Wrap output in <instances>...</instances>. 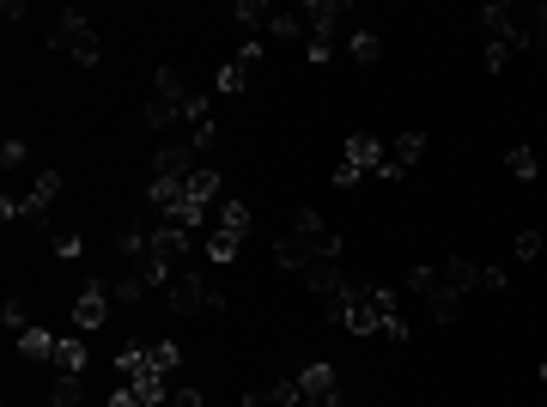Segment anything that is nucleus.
<instances>
[{
    "label": "nucleus",
    "mask_w": 547,
    "mask_h": 407,
    "mask_svg": "<svg viewBox=\"0 0 547 407\" xmlns=\"http://www.w3.org/2000/svg\"><path fill=\"white\" fill-rule=\"evenodd\" d=\"M329 322H335V329H353V335L408 341V322H402V310H396V292H383V286H347V292L329 304Z\"/></svg>",
    "instance_id": "f257e3e1"
},
{
    "label": "nucleus",
    "mask_w": 547,
    "mask_h": 407,
    "mask_svg": "<svg viewBox=\"0 0 547 407\" xmlns=\"http://www.w3.org/2000/svg\"><path fill=\"white\" fill-rule=\"evenodd\" d=\"M207 116V98L189 92V79L177 67H159V79H152V104H146V122L152 128H177V122H201Z\"/></svg>",
    "instance_id": "f03ea898"
},
{
    "label": "nucleus",
    "mask_w": 547,
    "mask_h": 407,
    "mask_svg": "<svg viewBox=\"0 0 547 407\" xmlns=\"http://www.w3.org/2000/svg\"><path fill=\"white\" fill-rule=\"evenodd\" d=\"M55 49H67L80 67H98V55H104V43H98L92 19H86L80 7H67V13H61V25H55Z\"/></svg>",
    "instance_id": "7ed1b4c3"
},
{
    "label": "nucleus",
    "mask_w": 547,
    "mask_h": 407,
    "mask_svg": "<svg viewBox=\"0 0 547 407\" xmlns=\"http://www.w3.org/2000/svg\"><path fill=\"white\" fill-rule=\"evenodd\" d=\"M55 195H61V171H43V177H37L25 195H13V189H7V201H0V213H7V219H49Z\"/></svg>",
    "instance_id": "20e7f679"
},
{
    "label": "nucleus",
    "mask_w": 547,
    "mask_h": 407,
    "mask_svg": "<svg viewBox=\"0 0 547 407\" xmlns=\"http://www.w3.org/2000/svg\"><path fill=\"white\" fill-rule=\"evenodd\" d=\"M408 292H414V298H426L432 322H456V310H462V298L444 286V268H414V274H408Z\"/></svg>",
    "instance_id": "39448f33"
},
{
    "label": "nucleus",
    "mask_w": 547,
    "mask_h": 407,
    "mask_svg": "<svg viewBox=\"0 0 547 407\" xmlns=\"http://www.w3.org/2000/svg\"><path fill=\"white\" fill-rule=\"evenodd\" d=\"M377 158H383V140L377 134H353L347 140V165L335 171V189H353L365 171H377Z\"/></svg>",
    "instance_id": "423d86ee"
},
{
    "label": "nucleus",
    "mask_w": 547,
    "mask_h": 407,
    "mask_svg": "<svg viewBox=\"0 0 547 407\" xmlns=\"http://www.w3.org/2000/svg\"><path fill=\"white\" fill-rule=\"evenodd\" d=\"M426 152V134H396V140H383V158H377V177H402L414 171V158Z\"/></svg>",
    "instance_id": "0eeeda50"
},
{
    "label": "nucleus",
    "mask_w": 547,
    "mask_h": 407,
    "mask_svg": "<svg viewBox=\"0 0 547 407\" xmlns=\"http://www.w3.org/2000/svg\"><path fill=\"white\" fill-rule=\"evenodd\" d=\"M165 298H171V310H177V316H195V310H207V304H213V292H207V280H201V274H177V280L165 286Z\"/></svg>",
    "instance_id": "6e6552de"
},
{
    "label": "nucleus",
    "mask_w": 547,
    "mask_h": 407,
    "mask_svg": "<svg viewBox=\"0 0 547 407\" xmlns=\"http://www.w3.org/2000/svg\"><path fill=\"white\" fill-rule=\"evenodd\" d=\"M274 262H280V268H292V274H298V268L310 274V262H323V250H317V243H310V237H298V231H286V237L274 243Z\"/></svg>",
    "instance_id": "1a4fd4ad"
},
{
    "label": "nucleus",
    "mask_w": 547,
    "mask_h": 407,
    "mask_svg": "<svg viewBox=\"0 0 547 407\" xmlns=\"http://www.w3.org/2000/svg\"><path fill=\"white\" fill-rule=\"evenodd\" d=\"M304 286H310V292H317L323 304H335V298H341V292H347L353 280L341 274V262H310V274H304Z\"/></svg>",
    "instance_id": "9d476101"
},
{
    "label": "nucleus",
    "mask_w": 547,
    "mask_h": 407,
    "mask_svg": "<svg viewBox=\"0 0 547 407\" xmlns=\"http://www.w3.org/2000/svg\"><path fill=\"white\" fill-rule=\"evenodd\" d=\"M152 165H159V171H152V177H165V183H189L201 165H195V152L189 146H165L159 158H152Z\"/></svg>",
    "instance_id": "9b49d317"
},
{
    "label": "nucleus",
    "mask_w": 547,
    "mask_h": 407,
    "mask_svg": "<svg viewBox=\"0 0 547 407\" xmlns=\"http://www.w3.org/2000/svg\"><path fill=\"white\" fill-rule=\"evenodd\" d=\"M104 316H110V292H104V286L92 280V286L80 292V304H73V322H80V329H98Z\"/></svg>",
    "instance_id": "f8f14e48"
},
{
    "label": "nucleus",
    "mask_w": 547,
    "mask_h": 407,
    "mask_svg": "<svg viewBox=\"0 0 547 407\" xmlns=\"http://www.w3.org/2000/svg\"><path fill=\"white\" fill-rule=\"evenodd\" d=\"M444 286H450L456 298H468V292H481V268L468 262V256H450V262H444Z\"/></svg>",
    "instance_id": "ddd939ff"
},
{
    "label": "nucleus",
    "mask_w": 547,
    "mask_h": 407,
    "mask_svg": "<svg viewBox=\"0 0 547 407\" xmlns=\"http://www.w3.org/2000/svg\"><path fill=\"white\" fill-rule=\"evenodd\" d=\"M274 13H280V7H268V0H238V7H231V19H238L244 31H268Z\"/></svg>",
    "instance_id": "4468645a"
},
{
    "label": "nucleus",
    "mask_w": 547,
    "mask_h": 407,
    "mask_svg": "<svg viewBox=\"0 0 547 407\" xmlns=\"http://www.w3.org/2000/svg\"><path fill=\"white\" fill-rule=\"evenodd\" d=\"M146 292H152V286H146V274H140V268H128V274L110 286V298H116V304H140Z\"/></svg>",
    "instance_id": "2eb2a0df"
},
{
    "label": "nucleus",
    "mask_w": 547,
    "mask_h": 407,
    "mask_svg": "<svg viewBox=\"0 0 547 407\" xmlns=\"http://www.w3.org/2000/svg\"><path fill=\"white\" fill-rule=\"evenodd\" d=\"M55 341H61V335H43V329H19V353H25V359H55Z\"/></svg>",
    "instance_id": "dca6fc26"
},
{
    "label": "nucleus",
    "mask_w": 547,
    "mask_h": 407,
    "mask_svg": "<svg viewBox=\"0 0 547 407\" xmlns=\"http://www.w3.org/2000/svg\"><path fill=\"white\" fill-rule=\"evenodd\" d=\"M80 395H86L80 371H61V377H55V395H49V407H80Z\"/></svg>",
    "instance_id": "f3484780"
},
{
    "label": "nucleus",
    "mask_w": 547,
    "mask_h": 407,
    "mask_svg": "<svg viewBox=\"0 0 547 407\" xmlns=\"http://www.w3.org/2000/svg\"><path fill=\"white\" fill-rule=\"evenodd\" d=\"M55 365H61V371H86V341H80V335L55 341Z\"/></svg>",
    "instance_id": "a211bd4d"
},
{
    "label": "nucleus",
    "mask_w": 547,
    "mask_h": 407,
    "mask_svg": "<svg viewBox=\"0 0 547 407\" xmlns=\"http://www.w3.org/2000/svg\"><path fill=\"white\" fill-rule=\"evenodd\" d=\"M213 219H219L213 231H238V237H244V225H250V207H244V201H219V213H213Z\"/></svg>",
    "instance_id": "6ab92c4d"
},
{
    "label": "nucleus",
    "mask_w": 547,
    "mask_h": 407,
    "mask_svg": "<svg viewBox=\"0 0 547 407\" xmlns=\"http://www.w3.org/2000/svg\"><path fill=\"white\" fill-rule=\"evenodd\" d=\"M238 250H244V237H238V231H207V256H213V262H231Z\"/></svg>",
    "instance_id": "aec40b11"
},
{
    "label": "nucleus",
    "mask_w": 547,
    "mask_h": 407,
    "mask_svg": "<svg viewBox=\"0 0 547 407\" xmlns=\"http://www.w3.org/2000/svg\"><path fill=\"white\" fill-rule=\"evenodd\" d=\"M347 55H353V61H365V67H371V61H377V55H383V37H371V31H353V37H347Z\"/></svg>",
    "instance_id": "412c9836"
},
{
    "label": "nucleus",
    "mask_w": 547,
    "mask_h": 407,
    "mask_svg": "<svg viewBox=\"0 0 547 407\" xmlns=\"http://www.w3.org/2000/svg\"><path fill=\"white\" fill-rule=\"evenodd\" d=\"M505 171H511L517 183H529V177L541 171V165H535V146H511V158H505Z\"/></svg>",
    "instance_id": "4be33fe9"
},
{
    "label": "nucleus",
    "mask_w": 547,
    "mask_h": 407,
    "mask_svg": "<svg viewBox=\"0 0 547 407\" xmlns=\"http://www.w3.org/2000/svg\"><path fill=\"white\" fill-rule=\"evenodd\" d=\"M213 140H219V122H213V116L189 122V152H213Z\"/></svg>",
    "instance_id": "5701e85b"
},
{
    "label": "nucleus",
    "mask_w": 547,
    "mask_h": 407,
    "mask_svg": "<svg viewBox=\"0 0 547 407\" xmlns=\"http://www.w3.org/2000/svg\"><path fill=\"white\" fill-rule=\"evenodd\" d=\"M268 37H304V13H274Z\"/></svg>",
    "instance_id": "b1692460"
},
{
    "label": "nucleus",
    "mask_w": 547,
    "mask_h": 407,
    "mask_svg": "<svg viewBox=\"0 0 547 407\" xmlns=\"http://www.w3.org/2000/svg\"><path fill=\"white\" fill-rule=\"evenodd\" d=\"M152 371H177V341H159V347H146Z\"/></svg>",
    "instance_id": "393cba45"
},
{
    "label": "nucleus",
    "mask_w": 547,
    "mask_h": 407,
    "mask_svg": "<svg viewBox=\"0 0 547 407\" xmlns=\"http://www.w3.org/2000/svg\"><path fill=\"white\" fill-rule=\"evenodd\" d=\"M541 250H547V237H541V231H517V256H523V262H535Z\"/></svg>",
    "instance_id": "a878e982"
},
{
    "label": "nucleus",
    "mask_w": 547,
    "mask_h": 407,
    "mask_svg": "<svg viewBox=\"0 0 547 407\" xmlns=\"http://www.w3.org/2000/svg\"><path fill=\"white\" fill-rule=\"evenodd\" d=\"M0 165L19 171V165H25V140H7V146H0Z\"/></svg>",
    "instance_id": "bb28decb"
},
{
    "label": "nucleus",
    "mask_w": 547,
    "mask_h": 407,
    "mask_svg": "<svg viewBox=\"0 0 547 407\" xmlns=\"http://www.w3.org/2000/svg\"><path fill=\"white\" fill-rule=\"evenodd\" d=\"M511 55H517L511 43H487V67H511Z\"/></svg>",
    "instance_id": "cd10ccee"
},
{
    "label": "nucleus",
    "mask_w": 547,
    "mask_h": 407,
    "mask_svg": "<svg viewBox=\"0 0 547 407\" xmlns=\"http://www.w3.org/2000/svg\"><path fill=\"white\" fill-rule=\"evenodd\" d=\"M511 280H505V268H481V292H505Z\"/></svg>",
    "instance_id": "c85d7f7f"
},
{
    "label": "nucleus",
    "mask_w": 547,
    "mask_h": 407,
    "mask_svg": "<svg viewBox=\"0 0 547 407\" xmlns=\"http://www.w3.org/2000/svg\"><path fill=\"white\" fill-rule=\"evenodd\" d=\"M159 407H201V395H195V389H171Z\"/></svg>",
    "instance_id": "c756f323"
},
{
    "label": "nucleus",
    "mask_w": 547,
    "mask_h": 407,
    "mask_svg": "<svg viewBox=\"0 0 547 407\" xmlns=\"http://www.w3.org/2000/svg\"><path fill=\"white\" fill-rule=\"evenodd\" d=\"M110 407H146V401H140V395H134V389H128V383H122V389H116V395H110Z\"/></svg>",
    "instance_id": "7c9ffc66"
},
{
    "label": "nucleus",
    "mask_w": 547,
    "mask_h": 407,
    "mask_svg": "<svg viewBox=\"0 0 547 407\" xmlns=\"http://www.w3.org/2000/svg\"><path fill=\"white\" fill-rule=\"evenodd\" d=\"M541 383H547V359H541Z\"/></svg>",
    "instance_id": "2f4dec72"
}]
</instances>
